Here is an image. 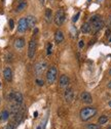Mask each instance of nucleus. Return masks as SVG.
I'll list each match as a JSON object with an SVG mask.
<instances>
[{
	"label": "nucleus",
	"instance_id": "nucleus-1",
	"mask_svg": "<svg viewBox=\"0 0 111 129\" xmlns=\"http://www.w3.org/2000/svg\"><path fill=\"white\" fill-rule=\"evenodd\" d=\"M96 114H97V109L96 108H92V107L83 108L80 111V119L82 121H87V120L92 119Z\"/></svg>",
	"mask_w": 111,
	"mask_h": 129
},
{
	"label": "nucleus",
	"instance_id": "nucleus-2",
	"mask_svg": "<svg viewBox=\"0 0 111 129\" xmlns=\"http://www.w3.org/2000/svg\"><path fill=\"white\" fill-rule=\"evenodd\" d=\"M57 75H58V70L55 66H52L48 69V73H46V81L48 84H54L57 80Z\"/></svg>",
	"mask_w": 111,
	"mask_h": 129
},
{
	"label": "nucleus",
	"instance_id": "nucleus-3",
	"mask_svg": "<svg viewBox=\"0 0 111 129\" xmlns=\"http://www.w3.org/2000/svg\"><path fill=\"white\" fill-rule=\"evenodd\" d=\"M65 19H66V13L64 9H59L56 13L55 14V23L57 26H62L65 22Z\"/></svg>",
	"mask_w": 111,
	"mask_h": 129
},
{
	"label": "nucleus",
	"instance_id": "nucleus-4",
	"mask_svg": "<svg viewBox=\"0 0 111 129\" xmlns=\"http://www.w3.org/2000/svg\"><path fill=\"white\" fill-rule=\"evenodd\" d=\"M8 99L9 101H14L16 103H23V95H22L21 92L11 91L8 94Z\"/></svg>",
	"mask_w": 111,
	"mask_h": 129
},
{
	"label": "nucleus",
	"instance_id": "nucleus-5",
	"mask_svg": "<svg viewBox=\"0 0 111 129\" xmlns=\"http://www.w3.org/2000/svg\"><path fill=\"white\" fill-rule=\"evenodd\" d=\"M36 47H37L36 40L32 39L29 42V47H28V57L29 58H33V56L35 55V51H36Z\"/></svg>",
	"mask_w": 111,
	"mask_h": 129
},
{
	"label": "nucleus",
	"instance_id": "nucleus-6",
	"mask_svg": "<svg viewBox=\"0 0 111 129\" xmlns=\"http://www.w3.org/2000/svg\"><path fill=\"white\" fill-rule=\"evenodd\" d=\"M28 29L27 26V21L25 17H22V19L19 20V23H17V32L19 33H25Z\"/></svg>",
	"mask_w": 111,
	"mask_h": 129
},
{
	"label": "nucleus",
	"instance_id": "nucleus-7",
	"mask_svg": "<svg viewBox=\"0 0 111 129\" xmlns=\"http://www.w3.org/2000/svg\"><path fill=\"white\" fill-rule=\"evenodd\" d=\"M46 67H48V64H46L45 62H39L35 66V73H36V75H41L46 70Z\"/></svg>",
	"mask_w": 111,
	"mask_h": 129
},
{
	"label": "nucleus",
	"instance_id": "nucleus-8",
	"mask_svg": "<svg viewBox=\"0 0 111 129\" xmlns=\"http://www.w3.org/2000/svg\"><path fill=\"white\" fill-rule=\"evenodd\" d=\"M64 97H65L66 102L68 103H72L73 98H74V91H73V89L72 88H67L65 90V92H64Z\"/></svg>",
	"mask_w": 111,
	"mask_h": 129
},
{
	"label": "nucleus",
	"instance_id": "nucleus-9",
	"mask_svg": "<svg viewBox=\"0 0 111 129\" xmlns=\"http://www.w3.org/2000/svg\"><path fill=\"white\" fill-rule=\"evenodd\" d=\"M91 26H92V31L94 32V33H96V32H98V31H100L101 29L103 28L104 23H103V21H102V19H101V20H99V21H97V22H95V23H92Z\"/></svg>",
	"mask_w": 111,
	"mask_h": 129
},
{
	"label": "nucleus",
	"instance_id": "nucleus-10",
	"mask_svg": "<svg viewBox=\"0 0 111 129\" xmlns=\"http://www.w3.org/2000/svg\"><path fill=\"white\" fill-rule=\"evenodd\" d=\"M80 98H81V101H82V103H93V97L91 95V93L87 91H83L81 93Z\"/></svg>",
	"mask_w": 111,
	"mask_h": 129
},
{
	"label": "nucleus",
	"instance_id": "nucleus-11",
	"mask_svg": "<svg viewBox=\"0 0 111 129\" xmlns=\"http://www.w3.org/2000/svg\"><path fill=\"white\" fill-rule=\"evenodd\" d=\"M59 83H60V87H61V88H66V87L70 84V79H69L68 76L62 75L61 77H60Z\"/></svg>",
	"mask_w": 111,
	"mask_h": 129
},
{
	"label": "nucleus",
	"instance_id": "nucleus-12",
	"mask_svg": "<svg viewBox=\"0 0 111 129\" xmlns=\"http://www.w3.org/2000/svg\"><path fill=\"white\" fill-rule=\"evenodd\" d=\"M3 77L7 82H10L13 80V71L10 68H5L3 71Z\"/></svg>",
	"mask_w": 111,
	"mask_h": 129
},
{
	"label": "nucleus",
	"instance_id": "nucleus-13",
	"mask_svg": "<svg viewBox=\"0 0 111 129\" xmlns=\"http://www.w3.org/2000/svg\"><path fill=\"white\" fill-rule=\"evenodd\" d=\"M26 21H27L28 28H30V29H33L35 27V25H36V19H35V16H33V15H28L26 17Z\"/></svg>",
	"mask_w": 111,
	"mask_h": 129
},
{
	"label": "nucleus",
	"instance_id": "nucleus-14",
	"mask_svg": "<svg viewBox=\"0 0 111 129\" xmlns=\"http://www.w3.org/2000/svg\"><path fill=\"white\" fill-rule=\"evenodd\" d=\"M63 40H64V33L60 30H58L55 34V41H56V43L58 44H60L61 42H63Z\"/></svg>",
	"mask_w": 111,
	"mask_h": 129
},
{
	"label": "nucleus",
	"instance_id": "nucleus-15",
	"mask_svg": "<svg viewBox=\"0 0 111 129\" xmlns=\"http://www.w3.org/2000/svg\"><path fill=\"white\" fill-rule=\"evenodd\" d=\"M25 46V39L24 38H17L15 41V47L16 49H22Z\"/></svg>",
	"mask_w": 111,
	"mask_h": 129
},
{
	"label": "nucleus",
	"instance_id": "nucleus-16",
	"mask_svg": "<svg viewBox=\"0 0 111 129\" xmlns=\"http://www.w3.org/2000/svg\"><path fill=\"white\" fill-rule=\"evenodd\" d=\"M52 19V11L50 8H46L45 9V21L48 23H50Z\"/></svg>",
	"mask_w": 111,
	"mask_h": 129
},
{
	"label": "nucleus",
	"instance_id": "nucleus-17",
	"mask_svg": "<svg viewBox=\"0 0 111 129\" xmlns=\"http://www.w3.org/2000/svg\"><path fill=\"white\" fill-rule=\"evenodd\" d=\"M26 7H27V2L26 1H21L20 3H19V5L16 6V13H21V11H23V10H25L26 9Z\"/></svg>",
	"mask_w": 111,
	"mask_h": 129
},
{
	"label": "nucleus",
	"instance_id": "nucleus-18",
	"mask_svg": "<svg viewBox=\"0 0 111 129\" xmlns=\"http://www.w3.org/2000/svg\"><path fill=\"white\" fill-rule=\"evenodd\" d=\"M81 31H82L83 33H90L92 32V26L90 23H85V24L82 25V27H81Z\"/></svg>",
	"mask_w": 111,
	"mask_h": 129
},
{
	"label": "nucleus",
	"instance_id": "nucleus-19",
	"mask_svg": "<svg viewBox=\"0 0 111 129\" xmlns=\"http://www.w3.org/2000/svg\"><path fill=\"white\" fill-rule=\"evenodd\" d=\"M0 117H1V120L2 121L8 120V118H9V112H8V111H6V110L2 111L1 114H0Z\"/></svg>",
	"mask_w": 111,
	"mask_h": 129
},
{
	"label": "nucleus",
	"instance_id": "nucleus-20",
	"mask_svg": "<svg viewBox=\"0 0 111 129\" xmlns=\"http://www.w3.org/2000/svg\"><path fill=\"white\" fill-rule=\"evenodd\" d=\"M107 121H108V117H107V116H105V115L101 116L100 118H99V120H98V122H99V124H100V125H102V124H106Z\"/></svg>",
	"mask_w": 111,
	"mask_h": 129
},
{
	"label": "nucleus",
	"instance_id": "nucleus-21",
	"mask_svg": "<svg viewBox=\"0 0 111 129\" xmlns=\"http://www.w3.org/2000/svg\"><path fill=\"white\" fill-rule=\"evenodd\" d=\"M86 129H101L100 124H87Z\"/></svg>",
	"mask_w": 111,
	"mask_h": 129
},
{
	"label": "nucleus",
	"instance_id": "nucleus-22",
	"mask_svg": "<svg viewBox=\"0 0 111 129\" xmlns=\"http://www.w3.org/2000/svg\"><path fill=\"white\" fill-rule=\"evenodd\" d=\"M99 20H101V16L100 15H93L92 17H91V21H90V24H92V23H95V22H97V21H99Z\"/></svg>",
	"mask_w": 111,
	"mask_h": 129
},
{
	"label": "nucleus",
	"instance_id": "nucleus-23",
	"mask_svg": "<svg viewBox=\"0 0 111 129\" xmlns=\"http://www.w3.org/2000/svg\"><path fill=\"white\" fill-rule=\"evenodd\" d=\"M13 61V54H10V53H8L7 55H6V62H11Z\"/></svg>",
	"mask_w": 111,
	"mask_h": 129
},
{
	"label": "nucleus",
	"instance_id": "nucleus-24",
	"mask_svg": "<svg viewBox=\"0 0 111 129\" xmlns=\"http://www.w3.org/2000/svg\"><path fill=\"white\" fill-rule=\"evenodd\" d=\"M14 26H15L14 20H9V29H10V30H13V29H14Z\"/></svg>",
	"mask_w": 111,
	"mask_h": 129
},
{
	"label": "nucleus",
	"instance_id": "nucleus-25",
	"mask_svg": "<svg viewBox=\"0 0 111 129\" xmlns=\"http://www.w3.org/2000/svg\"><path fill=\"white\" fill-rule=\"evenodd\" d=\"M79 15H80V13H77L76 14H75V15L73 16V19H72V21H73V22H76V21L78 20V17H79Z\"/></svg>",
	"mask_w": 111,
	"mask_h": 129
},
{
	"label": "nucleus",
	"instance_id": "nucleus-26",
	"mask_svg": "<svg viewBox=\"0 0 111 129\" xmlns=\"http://www.w3.org/2000/svg\"><path fill=\"white\" fill-rule=\"evenodd\" d=\"M36 84L39 85V86H42L43 85V81L40 80V79H36Z\"/></svg>",
	"mask_w": 111,
	"mask_h": 129
},
{
	"label": "nucleus",
	"instance_id": "nucleus-27",
	"mask_svg": "<svg viewBox=\"0 0 111 129\" xmlns=\"http://www.w3.org/2000/svg\"><path fill=\"white\" fill-rule=\"evenodd\" d=\"M51 53V44L48 43V54H50Z\"/></svg>",
	"mask_w": 111,
	"mask_h": 129
},
{
	"label": "nucleus",
	"instance_id": "nucleus-28",
	"mask_svg": "<svg viewBox=\"0 0 111 129\" xmlns=\"http://www.w3.org/2000/svg\"><path fill=\"white\" fill-rule=\"evenodd\" d=\"M5 129H15V126H14L13 123H9V124H7V126Z\"/></svg>",
	"mask_w": 111,
	"mask_h": 129
},
{
	"label": "nucleus",
	"instance_id": "nucleus-29",
	"mask_svg": "<svg viewBox=\"0 0 111 129\" xmlns=\"http://www.w3.org/2000/svg\"><path fill=\"white\" fill-rule=\"evenodd\" d=\"M78 45H79V47H80V48H82L83 46H84V42H83L82 40H80V41H79V43H78Z\"/></svg>",
	"mask_w": 111,
	"mask_h": 129
},
{
	"label": "nucleus",
	"instance_id": "nucleus-30",
	"mask_svg": "<svg viewBox=\"0 0 111 129\" xmlns=\"http://www.w3.org/2000/svg\"><path fill=\"white\" fill-rule=\"evenodd\" d=\"M107 87H108V88L109 89H111V81L109 82V83H108V85H107Z\"/></svg>",
	"mask_w": 111,
	"mask_h": 129
},
{
	"label": "nucleus",
	"instance_id": "nucleus-31",
	"mask_svg": "<svg viewBox=\"0 0 111 129\" xmlns=\"http://www.w3.org/2000/svg\"><path fill=\"white\" fill-rule=\"evenodd\" d=\"M109 35H110V30H107L106 31V36H109Z\"/></svg>",
	"mask_w": 111,
	"mask_h": 129
},
{
	"label": "nucleus",
	"instance_id": "nucleus-32",
	"mask_svg": "<svg viewBox=\"0 0 111 129\" xmlns=\"http://www.w3.org/2000/svg\"><path fill=\"white\" fill-rule=\"evenodd\" d=\"M108 104H109V107H110V108H111V101H110V102H109V103H108Z\"/></svg>",
	"mask_w": 111,
	"mask_h": 129
},
{
	"label": "nucleus",
	"instance_id": "nucleus-33",
	"mask_svg": "<svg viewBox=\"0 0 111 129\" xmlns=\"http://www.w3.org/2000/svg\"><path fill=\"white\" fill-rule=\"evenodd\" d=\"M109 75H110V76H111V69H110V70H109Z\"/></svg>",
	"mask_w": 111,
	"mask_h": 129
},
{
	"label": "nucleus",
	"instance_id": "nucleus-34",
	"mask_svg": "<svg viewBox=\"0 0 111 129\" xmlns=\"http://www.w3.org/2000/svg\"><path fill=\"white\" fill-rule=\"evenodd\" d=\"M109 41H110V42H111V38H110V39H109Z\"/></svg>",
	"mask_w": 111,
	"mask_h": 129
},
{
	"label": "nucleus",
	"instance_id": "nucleus-35",
	"mask_svg": "<svg viewBox=\"0 0 111 129\" xmlns=\"http://www.w3.org/2000/svg\"><path fill=\"white\" fill-rule=\"evenodd\" d=\"M43 1H44V0H41V2H43Z\"/></svg>",
	"mask_w": 111,
	"mask_h": 129
},
{
	"label": "nucleus",
	"instance_id": "nucleus-36",
	"mask_svg": "<svg viewBox=\"0 0 111 129\" xmlns=\"http://www.w3.org/2000/svg\"><path fill=\"white\" fill-rule=\"evenodd\" d=\"M0 120H1V117H0Z\"/></svg>",
	"mask_w": 111,
	"mask_h": 129
}]
</instances>
